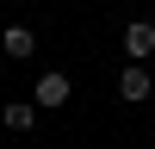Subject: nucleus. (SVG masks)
I'll list each match as a JSON object with an SVG mask.
<instances>
[{
  "label": "nucleus",
  "mask_w": 155,
  "mask_h": 149,
  "mask_svg": "<svg viewBox=\"0 0 155 149\" xmlns=\"http://www.w3.org/2000/svg\"><path fill=\"white\" fill-rule=\"evenodd\" d=\"M118 93H124V99H149V93H155V81H149L143 62H130V68L118 74Z\"/></svg>",
  "instance_id": "obj_3"
},
{
  "label": "nucleus",
  "mask_w": 155,
  "mask_h": 149,
  "mask_svg": "<svg viewBox=\"0 0 155 149\" xmlns=\"http://www.w3.org/2000/svg\"><path fill=\"white\" fill-rule=\"evenodd\" d=\"M68 93H74V87H68V74H56V68H50V74H37L31 106H68Z\"/></svg>",
  "instance_id": "obj_2"
},
{
  "label": "nucleus",
  "mask_w": 155,
  "mask_h": 149,
  "mask_svg": "<svg viewBox=\"0 0 155 149\" xmlns=\"http://www.w3.org/2000/svg\"><path fill=\"white\" fill-rule=\"evenodd\" d=\"M37 50V31L31 25H6V56H31Z\"/></svg>",
  "instance_id": "obj_4"
},
{
  "label": "nucleus",
  "mask_w": 155,
  "mask_h": 149,
  "mask_svg": "<svg viewBox=\"0 0 155 149\" xmlns=\"http://www.w3.org/2000/svg\"><path fill=\"white\" fill-rule=\"evenodd\" d=\"M31 118H37V106H25V99H6V131H31Z\"/></svg>",
  "instance_id": "obj_5"
},
{
  "label": "nucleus",
  "mask_w": 155,
  "mask_h": 149,
  "mask_svg": "<svg viewBox=\"0 0 155 149\" xmlns=\"http://www.w3.org/2000/svg\"><path fill=\"white\" fill-rule=\"evenodd\" d=\"M124 56H130V62H149L155 56V25L149 19H130V25H124Z\"/></svg>",
  "instance_id": "obj_1"
}]
</instances>
